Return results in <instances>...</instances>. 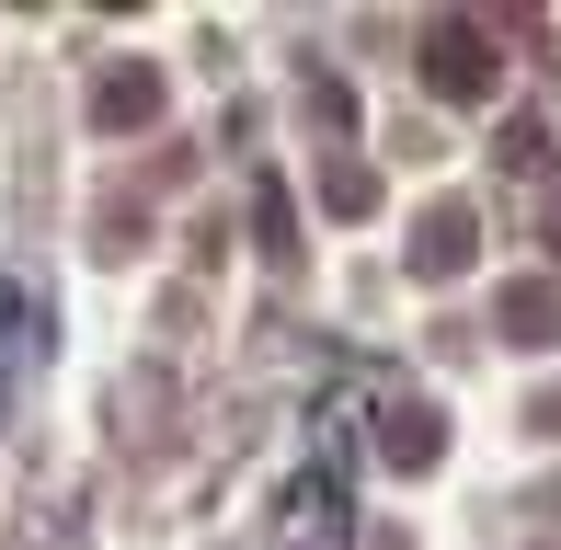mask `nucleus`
I'll list each match as a JSON object with an SVG mask.
<instances>
[{"instance_id": "1", "label": "nucleus", "mask_w": 561, "mask_h": 550, "mask_svg": "<svg viewBox=\"0 0 561 550\" xmlns=\"http://www.w3.org/2000/svg\"><path fill=\"white\" fill-rule=\"evenodd\" d=\"M424 81H436L447 104H493V92H504V58H493L481 23H436V35H424Z\"/></svg>"}, {"instance_id": "2", "label": "nucleus", "mask_w": 561, "mask_h": 550, "mask_svg": "<svg viewBox=\"0 0 561 550\" xmlns=\"http://www.w3.org/2000/svg\"><path fill=\"white\" fill-rule=\"evenodd\" d=\"M470 253H481V218L458 207V195L413 218V275H436V287H447V275H470Z\"/></svg>"}, {"instance_id": "3", "label": "nucleus", "mask_w": 561, "mask_h": 550, "mask_svg": "<svg viewBox=\"0 0 561 550\" xmlns=\"http://www.w3.org/2000/svg\"><path fill=\"white\" fill-rule=\"evenodd\" d=\"M149 115H161V69H138V58L104 69V92H92V127H104V138H138Z\"/></svg>"}, {"instance_id": "4", "label": "nucleus", "mask_w": 561, "mask_h": 550, "mask_svg": "<svg viewBox=\"0 0 561 550\" xmlns=\"http://www.w3.org/2000/svg\"><path fill=\"white\" fill-rule=\"evenodd\" d=\"M493 321H504L516 344H550V333H561V287H550V275H516V287L493 298Z\"/></svg>"}, {"instance_id": "5", "label": "nucleus", "mask_w": 561, "mask_h": 550, "mask_svg": "<svg viewBox=\"0 0 561 550\" xmlns=\"http://www.w3.org/2000/svg\"><path fill=\"white\" fill-rule=\"evenodd\" d=\"M436 447H447V424L424 413V402H401V413H390V470H436Z\"/></svg>"}, {"instance_id": "6", "label": "nucleus", "mask_w": 561, "mask_h": 550, "mask_svg": "<svg viewBox=\"0 0 561 550\" xmlns=\"http://www.w3.org/2000/svg\"><path fill=\"white\" fill-rule=\"evenodd\" d=\"M321 207H333V218H378V172L333 161V172H321Z\"/></svg>"}]
</instances>
